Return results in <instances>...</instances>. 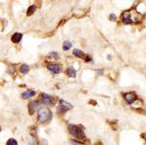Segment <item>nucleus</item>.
Instances as JSON below:
<instances>
[{
  "instance_id": "1",
  "label": "nucleus",
  "mask_w": 146,
  "mask_h": 145,
  "mask_svg": "<svg viewBox=\"0 0 146 145\" xmlns=\"http://www.w3.org/2000/svg\"><path fill=\"white\" fill-rule=\"evenodd\" d=\"M67 128H68V130H69L70 134H71L72 135H74V137H76V138L82 140L83 138L86 137L85 136L84 130H82L79 126L74 125V124H69V125L67 126Z\"/></svg>"
},
{
  "instance_id": "2",
  "label": "nucleus",
  "mask_w": 146,
  "mask_h": 145,
  "mask_svg": "<svg viewBox=\"0 0 146 145\" xmlns=\"http://www.w3.org/2000/svg\"><path fill=\"white\" fill-rule=\"evenodd\" d=\"M37 119L40 123H47L52 119V112L48 108H40L37 113Z\"/></svg>"
},
{
  "instance_id": "3",
  "label": "nucleus",
  "mask_w": 146,
  "mask_h": 145,
  "mask_svg": "<svg viewBox=\"0 0 146 145\" xmlns=\"http://www.w3.org/2000/svg\"><path fill=\"white\" fill-rule=\"evenodd\" d=\"M124 99L129 104H131V103H133V102L135 101L136 99H137V97H136V95L133 92L125 93H124Z\"/></svg>"
},
{
  "instance_id": "4",
  "label": "nucleus",
  "mask_w": 146,
  "mask_h": 145,
  "mask_svg": "<svg viewBox=\"0 0 146 145\" xmlns=\"http://www.w3.org/2000/svg\"><path fill=\"white\" fill-rule=\"evenodd\" d=\"M60 110H62V111H68V110H70V109H72L73 108V106H72V104H70V103H68V102L66 101H64L63 99H60V101H58V107Z\"/></svg>"
},
{
  "instance_id": "5",
  "label": "nucleus",
  "mask_w": 146,
  "mask_h": 145,
  "mask_svg": "<svg viewBox=\"0 0 146 145\" xmlns=\"http://www.w3.org/2000/svg\"><path fill=\"white\" fill-rule=\"evenodd\" d=\"M41 105H42L41 102H38V101H31V102H29V104H28V109H29V112L32 114L33 112L36 111L37 109L39 110L40 108H42Z\"/></svg>"
},
{
  "instance_id": "6",
  "label": "nucleus",
  "mask_w": 146,
  "mask_h": 145,
  "mask_svg": "<svg viewBox=\"0 0 146 145\" xmlns=\"http://www.w3.org/2000/svg\"><path fill=\"white\" fill-rule=\"evenodd\" d=\"M41 103L45 105H51L53 103V99L49 95H47L45 93H41Z\"/></svg>"
},
{
  "instance_id": "7",
  "label": "nucleus",
  "mask_w": 146,
  "mask_h": 145,
  "mask_svg": "<svg viewBox=\"0 0 146 145\" xmlns=\"http://www.w3.org/2000/svg\"><path fill=\"white\" fill-rule=\"evenodd\" d=\"M47 68H48L49 71H51L52 73L58 74V73H60V70H62V66L58 64H48L47 65Z\"/></svg>"
},
{
  "instance_id": "8",
  "label": "nucleus",
  "mask_w": 146,
  "mask_h": 145,
  "mask_svg": "<svg viewBox=\"0 0 146 145\" xmlns=\"http://www.w3.org/2000/svg\"><path fill=\"white\" fill-rule=\"evenodd\" d=\"M122 21H123V23H126V24L133 23V20H131V18L129 12H124L123 15H122Z\"/></svg>"
},
{
  "instance_id": "9",
  "label": "nucleus",
  "mask_w": 146,
  "mask_h": 145,
  "mask_svg": "<svg viewBox=\"0 0 146 145\" xmlns=\"http://www.w3.org/2000/svg\"><path fill=\"white\" fill-rule=\"evenodd\" d=\"M35 95H36L35 91L28 90V91H25V92H23V93H22V99H31V97H33Z\"/></svg>"
},
{
  "instance_id": "10",
  "label": "nucleus",
  "mask_w": 146,
  "mask_h": 145,
  "mask_svg": "<svg viewBox=\"0 0 146 145\" xmlns=\"http://www.w3.org/2000/svg\"><path fill=\"white\" fill-rule=\"evenodd\" d=\"M22 38H23V34L19 33V32H16V33H14L13 35H12L11 40L13 43H19V42L22 40Z\"/></svg>"
},
{
  "instance_id": "11",
  "label": "nucleus",
  "mask_w": 146,
  "mask_h": 145,
  "mask_svg": "<svg viewBox=\"0 0 146 145\" xmlns=\"http://www.w3.org/2000/svg\"><path fill=\"white\" fill-rule=\"evenodd\" d=\"M66 74L69 77H71V78H73V77L76 76V70H75L74 67H69L67 70H66Z\"/></svg>"
},
{
  "instance_id": "12",
  "label": "nucleus",
  "mask_w": 146,
  "mask_h": 145,
  "mask_svg": "<svg viewBox=\"0 0 146 145\" xmlns=\"http://www.w3.org/2000/svg\"><path fill=\"white\" fill-rule=\"evenodd\" d=\"M73 55L75 56V57L79 58H82L85 57V54L82 52L81 50H78V49H75L74 51H73Z\"/></svg>"
},
{
  "instance_id": "13",
  "label": "nucleus",
  "mask_w": 146,
  "mask_h": 145,
  "mask_svg": "<svg viewBox=\"0 0 146 145\" xmlns=\"http://www.w3.org/2000/svg\"><path fill=\"white\" fill-rule=\"evenodd\" d=\"M20 71L22 72L23 74H27L29 72V66L27 64H22L20 67Z\"/></svg>"
},
{
  "instance_id": "14",
  "label": "nucleus",
  "mask_w": 146,
  "mask_h": 145,
  "mask_svg": "<svg viewBox=\"0 0 146 145\" xmlns=\"http://www.w3.org/2000/svg\"><path fill=\"white\" fill-rule=\"evenodd\" d=\"M71 47H72V44H71V42H70V41H64V42H63V44H62L63 51L70 50V48H71Z\"/></svg>"
},
{
  "instance_id": "15",
  "label": "nucleus",
  "mask_w": 146,
  "mask_h": 145,
  "mask_svg": "<svg viewBox=\"0 0 146 145\" xmlns=\"http://www.w3.org/2000/svg\"><path fill=\"white\" fill-rule=\"evenodd\" d=\"M35 10H36V6H35V5H31V6L29 7V8H28V10L27 12V16H31L32 14H33L34 12H35Z\"/></svg>"
},
{
  "instance_id": "16",
  "label": "nucleus",
  "mask_w": 146,
  "mask_h": 145,
  "mask_svg": "<svg viewBox=\"0 0 146 145\" xmlns=\"http://www.w3.org/2000/svg\"><path fill=\"white\" fill-rule=\"evenodd\" d=\"M27 144L28 145H38V143L36 142V140H35L32 136H29L27 138Z\"/></svg>"
},
{
  "instance_id": "17",
  "label": "nucleus",
  "mask_w": 146,
  "mask_h": 145,
  "mask_svg": "<svg viewBox=\"0 0 146 145\" xmlns=\"http://www.w3.org/2000/svg\"><path fill=\"white\" fill-rule=\"evenodd\" d=\"M6 145H18V142L16 139L10 138V139H8V141L6 142Z\"/></svg>"
},
{
  "instance_id": "18",
  "label": "nucleus",
  "mask_w": 146,
  "mask_h": 145,
  "mask_svg": "<svg viewBox=\"0 0 146 145\" xmlns=\"http://www.w3.org/2000/svg\"><path fill=\"white\" fill-rule=\"evenodd\" d=\"M50 57H53V58H55L56 60H58V53H56V52H52V53H50Z\"/></svg>"
},
{
  "instance_id": "19",
  "label": "nucleus",
  "mask_w": 146,
  "mask_h": 145,
  "mask_svg": "<svg viewBox=\"0 0 146 145\" xmlns=\"http://www.w3.org/2000/svg\"><path fill=\"white\" fill-rule=\"evenodd\" d=\"M71 143L74 145H84L83 142H78V141H76V140H72V139H71Z\"/></svg>"
},
{
  "instance_id": "20",
  "label": "nucleus",
  "mask_w": 146,
  "mask_h": 145,
  "mask_svg": "<svg viewBox=\"0 0 146 145\" xmlns=\"http://www.w3.org/2000/svg\"><path fill=\"white\" fill-rule=\"evenodd\" d=\"M110 20H113V21H115V20H116V16H115L114 14H112V15L110 16Z\"/></svg>"
},
{
  "instance_id": "21",
  "label": "nucleus",
  "mask_w": 146,
  "mask_h": 145,
  "mask_svg": "<svg viewBox=\"0 0 146 145\" xmlns=\"http://www.w3.org/2000/svg\"><path fill=\"white\" fill-rule=\"evenodd\" d=\"M42 145H48V142H47L46 139H42Z\"/></svg>"
},
{
  "instance_id": "22",
  "label": "nucleus",
  "mask_w": 146,
  "mask_h": 145,
  "mask_svg": "<svg viewBox=\"0 0 146 145\" xmlns=\"http://www.w3.org/2000/svg\"><path fill=\"white\" fill-rule=\"evenodd\" d=\"M98 75H101V74H102V70H100V71H98Z\"/></svg>"
}]
</instances>
